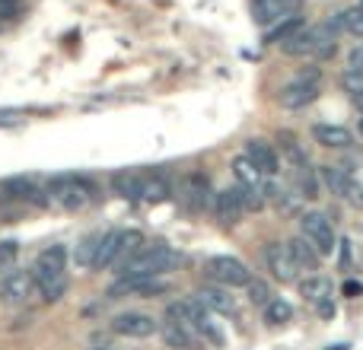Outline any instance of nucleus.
<instances>
[{
	"instance_id": "1",
	"label": "nucleus",
	"mask_w": 363,
	"mask_h": 350,
	"mask_svg": "<svg viewBox=\"0 0 363 350\" xmlns=\"http://www.w3.org/2000/svg\"><path fill=\"white\" fill-rule=\"evenodd\" d=\"M182 261V255L172 249L169 242H153L140 245L128 261L118 264V277H160L166 271H172Z\"/></svg>"
},
{
	"instance_id": "2",
	"label": "nucleus",
	"mask_w": 363,
	"mask_h": 350,
	"mask_svg": "<svg viewBox=\"0 0 363 350\" xmlns=\"http://www.w3.org/2000/svg\"><path fill=\"white\" fill-rule=\"evenodd\" d=\"M166 319L179 322V325H185V328H191V332L198 334L201 341H207V344L223 347V334H220L217 322H213V315L207 312L198 300H176V303H169Z\"/></svg>"
},
{
	"instance_id": "3",
	"label": "nucleus",
	"mask_w": 363,
	"mask_h": 350,
	"mask_svg": "<svg viewBox=\"0 0 363 350\" xmlns=\"http://www.w3.org/2000/svg\"><path fill=\"white\" fill-rule=\"evenodd\" d=\"M144 245V236L138 230H115V232H106L99 236V249H96V261L93 268H118L121 261L134 255V252Z\"/></svg>"
},
{
	"instance_id": "4",
	"label": "nucleus",
	"mask_w": 363,
	"mask_h": 350,
	"mask_svg": "<svg viewBox=\"0 0 363 350\" xmlns=\"http://www.w3.org/2000/svg\"><path fill=\"white\" fill-rule=\"evenodd\" d=\"M48 194L51 201H57L67 210H77V207H86L96 194V185L83 175H55L48 181Z\"/></svg>"
},
{
	"instance_id": "5",
	"label": "nucleus",
	"mask_w": 363,
	"mask_h": 350,
	"mask_svg": "<svg viewBox=\"0 0 363 350\" xmlns=\"http://www.w3.org/2000/svg\"><path fill=\"white\" fill-rule=\"evenodd\" d=\"M319 83H322V70H306V74H300L294 83H287V86H281V93H277V102H281L284 108H303L309 106V102L319 99Z\"/></svg>"
},
{
	"instance_id": "6",
	"label": "nucleus",
	"mask_w": 363,
	"mask_h": 350,
	"mask_svg": "<svg viewBox=\"0 0 363 350\" xmlns=\"http://www.w3.org/2000/svg\"><path fill=\"white\" fill-rule=\"evenodd\" d=\"M169 283L157 281V277H118L115 283H108L106 296L108 300H128V296H144V300H153V296H166L169 293Z\"/></svg>"
},
{
	"instance_id": "7",
	"label": "nucleus",
	"mask_w": 363,
	"mask_h": 350,
	"mask_svg": "<svg viewBox=\"0 0 363 350\" xmlns=\"http://www.w3.org/2000/svg\"><path fill=\"white\" fill-rule=\"evenodd\" d=\"M300 230H303V239L319 252V258L332 255L338 239H335V230H332V220L322 217V213H303L300 220Z\"/></svg>"
},
{
	"instance_id": "8",
	"label": "nucleus",
	"mask_w": 363,
	"mask_h": 350,
	"mask_svg": "<svg viewBox=\"0 0 363 350\" xmlns=\"http://www.w3.org/2000/svg\"><path fill=\"white\" fill-rule=\"evenodd\" d=\"M207 277H211L217 287H245L252 281V271L245 268L239 258H230V255H217L204 264Z\"/></svg>"
},
{
	"instance_id": "9",
	"label": "nucleus",
	"mask_w": 363,
	"mask_h": 350,
	"mask_svg": "<svg viewBox=\"0 0 363 350\" xmlns=\"http://www.w3.org/2000/svg\"><path fill=\"white\" fill-rule=\"evenodd\" d=\"M64 271H67V249H64V245H48L45 252H38V258H35L29 274H32V283L42 287V283H48V281L67 277Z\"/></svg>"
},
{
	"instance_id": "10",
	"label": "nucleus",
	"mask_w": 363,
	"mask_h": 350,
	"mask_svg": "<svg viewBox=\"0 0 363 350\" xmlns=\"http://www.w3.org/2000/svg\"><path fill=\"white\" fill-rule=\"evenodd\" d=\"M264 261H268V271H271V277L274 281H281V283H294V281H300V264L290 258V252H287V245L284 242H271L268 249H264Z\"/></svg>"
},
{
	"instance_id": "11",
	"label": "nucleus",
	"mask_w": 363,
	"mask_h": 350,
	"mask_svg": "<svg viewBox=\"0 0 363 350\" xmlns=\"http://www.w3.org/2000/svg\"><path fill=\"white\" fill-rule=\"evenodd\" d=\"M112 332L121 334V338H150V334L160 332V325L147 312H121L112 319Z\"/></svg>"
},
{
	"instance_id": "12",
	"label": "nucleus",
	"mask_w": 363,
	"mask_h": 350,
	"mask_svg": "<svg viewBox=\"0 0 363 350\" xmlns=\"http://www.w3.org/2000/svg\"><path fill=\"white\" fill-rule=\"evenodd\" d=\"M303 0H252V19L258 26H277L281 19L294 16Z\"/></svg>"
},
{
	"instance_id": "13",
	"label": "nucleus",
	"mask_w": 363,
	"mask_h": 350,
	"mask_svg": "<svg viewBox=\"0 0 363 350\" xmlns=\"http://www.w3.org/2000/svg\"><path fill=\"white\" fill-rule=\"evenodd\" d=\"M179 194H182V207H185L188 213H204L207 204L213 201V191H211V185H207L204 175H191V179H185L182 188H179Z\"/></svg>"
},
{
	"instance_id": "14",
	"label": "nucleus",
	"mask_w": 363,
	"mask_h": 350,
	"mask_svg": "<svg viewBox=\"0 0 363 350\" xmlns=\"http://www.w3.org/2000/svg\"><path fill=\"white\" fill-rule=\"evenodd\" d=\"M211 207H213V220H217L220 226H236L239 220H242V213H245L239 188H226V191L213 194Z\"/></svg>"
},
{
	"instance_id": "15",
	"label": "nucleus",
	"mask_w": 363,
	"mask_h": 350,
	"mask_svg": "<svg viewBox=\"0 0 363 350\" xmlns=\"http://www.w3.org/2000/svg\"><path fill=\"white\" fill-rule=\"evenodd\" d=\"M32 274L29 271H6L4 277H0V300L6 303V306H19V303L29 300L32 293Z\"/></svg>"
},
{
	"instance_id": "16",
	"label": "nucleus",
	"mask_w": 363,
	"mask_h": 350,
	"mask_svg": "<svg viewBox=\"0 0 363 350\" xmlns=\"http://www.w3.org/2000/svg\"><path fill=\"white\" fill-rule=\"evenodd\" d=\"M245 159L262 175H268V179H274V175L281 172V157H277V150L268 140H249V144H245Z\"/></svg>"
},
{
	"instance_id": "17",
	"label": "nucleus",
	"mask_w": 363,
	"mask_h": 350,
	"mask_svg": "<svg viewBox=\"0 0 363 350\" xmlns=\"http://www.w3.org/2000/svg\"><path fill=\"white\" fill-rule=\"evenodd\" d=\"M300 296H306L313 306H319L322 315H332V281L322 274L303 277L300 281Z\"/></svg>"
},
{
	"instance_id": "18",
	"label": "nucleus",
	"mask_w": 363,
	"mask_h": 350,
	"mask_svg": "<svg viewBox=\"0 0 363 350\" xmlns=\"http://www.w3.org/2000/svg\"><path fill=\"white\" fill-rule=\"evenodd\" d=\"M172 198V175L157 169V172H144L140 179V201L147 204H160V201Z\"/></svg>"
},
{
	"instance_id": "19",
	"label": "nucleus",
	"mask_w": 363,
	"mask_h": 350,
	"mask_svg": "<svg viewBox=\"0 0 363 350\" xmlns=\"http://www.w3.org/2000/svg\"><path fill=\"white\" fill-rule=\"evenodd\" d=\"M194 300H198L211 315H233V312H236V303H233L230 293H226L223 287H217V283H207V287H201Z\"/></svg>"
},
{
	"instance_id": "20",
	"label": "nucleus",
	"mask_w": 363,
	"mask_h": 350,
	"mask_svg": "<svg viewBox=\"0 0 363 350\" xmlns=\"http://www.w3.org/2000/svg\"><path fill=\"white\" fill-rule=\"evenodd\" d=\"M313 137L322 147H328V150H347L354 144L351 128H345V125H313Z\"/></svg>"
},
{
	"instance_id": "21",
	"label": "nucleus",
	"mask_w": 363,
	"mask_h": 350,
	"mask_svg": "<svg viewBox=\"0 0 363 350\" xmlns=\"http://www.w3.org/2000/svg\"><path fill=\"white\" fill-rule=\"evenodd\" d=\"M163 341L172 350H201V344H204L191 328L179 325V322H163Z\"/></svg>"
},
{
	"instance_id": "22",
	"label": "nucleus",
	"mask_w": 363,
	"mask_h": 350,
	"mask_svg": "<svg viewBox=\"0 0 363 350\" xmlns=\"http://www.w3.org/2000/svg\"><path fill=\"white\" fill-rule=\"evenodd\" d=\"M140 179H144V172H138V169L118 172L112 179L115 194H121V198H128V201H140Z\"/></svg>"
},
{
	"instance_id": "23",
	"label": "nucleus",
	"mask_w": 363,
	"mask_h": 350,
	"mask_svg": "<svg viewBox=\"0 0 363 350\" xmlns=\"http://www.w3.org/2000/svg\"><path fill=\"white\" fill-rule=\"evenodd\" d=\"M284 245H287L290 258H294L300 268H315V264H319V252H315L303 236L300 239H290V242H284Z\"/></svg>"
},
{
	"instance_id": "24",
	"label": "nucleus",
	"mask_w": 363,
	"mask_h": 350,
	"mask_svg": "<svg viewBox=\"0 0 363 350\" xmlns=\"http://www.w3.org/2000/svg\"><path fill=\"white\" fill-rule=\"evenodd\" d=\"M4 191L10 198H23V201H42V191L35 188V181L26 179V175H16V179H6L4 181Z\"/></svg>"
},
{
	"instance_id": "25",
	"label": "nucleus",
	"mask_w": 363,
	"mask_h": 350,
	"mask_svg": "<svg viewBox=\"0 0 363 350\" xmlns=\"http://www.w3.org/2000/svg\"><path fill=\"white\" fill-rule=\"evenodd\" d=\"M262 312H264V322H268V325H287V322L294 319V306H290L287 300H277V296L262 309Z\"/></svg>"
},
{
	"instance_id": "26",
	"label": "nucleus",
	"mask_w": 363,
	"mask_h": 350,
	"mask_svg": "<svg viewBox=\"0 0 363 350\" xmlns=\"http://www.w3.org/2000/svg\"><path fill=\"white\" fill-rule=\"evenodd\" d=\"M300 29H303V16H300V13H294V16H287L281 26L268 29V38H264V42H281V45H284L290 35H296Z\"/></svg>"
},
{
	"instance_id": "27",
	"label": "nucleus",
	"mask_w": 363,
	"mask_h": 350,
	"mask_svg": "<svg viewBox=\"0 0 363 350\" xmlns=\"http://www.w3.org/2000/svg\"><path fill=\"white\" fill-rule=\"evenodd\" d=\"M233 175H236V179L242 181V188H255V185H262V172H258L245 157H236V159H233Z\"/></svg>"
},
{
	"instance_id": "28",
	"label": "nucleus",
	"mask_w": 363,
	"mask_h": 350,
	"mask_svg": "<svg viewBox=\"0 0 363 350\" xmlns=\"http://www.w3.org/2000/svg\"><path fill=\"white\" fill-rule=\"evenodd\" d=\"M96 249H99V236H86V239H80V245H77V252H74V261L80 264V268H93V261H96Z\"/></svg>"
},
{
	"instance_id": "29",
	"label": "nucleus",
	"mask_w": 363,
	"mask_h": 350,
	"mask_svg": "<svg viewBox=\"0 0 363 350\" xmlns=\"http://www.w3.org/2000/svg\"><path fill=\"white\" fill-rule=\"evenodd\" d=\"M245 293H249V303H252V306H258V309H264L271 300H274V293H271L268 283H264V281H255V277L245 283Z\"/></svg>"
},
{
	"instance_id": "30",
	"label": "nucleus",
	"mask_w": 363,
	"mask_h": 350,
	"mask_svg": "<svg viewBox=\"0 0 363 350\" xmlns=\"http://www.w3.org/2000/svg\"><path fill=\"white\" fill-rule=\"evenodd\" d=\"M335 26H338V29H347V32H357V35H363V10H360V6L341 10L338 16H335Z\"/></svg>"
},
{
	"instance_id": "31",
	"label": "nucleus",
	"mask_w": 363,
	"mask_h": 350,
	"mask_svg": "<svg viewBox=\"0 0 363 350\" xmlns=\"http://www.w3.org/2000/svg\"><path fill=\"white\" fill-rule=\"evenodd\" d=\"M239 194H242V210H252V213H258V210H264V194H262V185H255V188H242L239 185Z\"/></svg>"
},
{
	"instance_id": "32",
	"label": "nucleus",
	"mask_w": 363,
	"mask_h": 350,
	"mask_svg": "<svg viewBox=\"0 0 363 350\" xmlns=\"http://www.w3.org/2000/svg\"><path fill=\"white\" fill-rule=\"evenodd\" d=\"M16 255H19V242H16V239H4V242H0V274L13 271Z\"/></svg>"
},
{
	"instance_id": "33",
	"label": "nucleus",
	"mask_w": 363,
	"mask_h": 350,
	"mask_svg": "<svg viewBox=\"0 0 363 350\" xmlns=\"http://www.w3.org/2000/svg\"><path fill=\"white\" fill-rule=\"evenodd\" d=\"M38 293H42L45 303H57L64 293H67V277H57V281H48L38 287Z\"/></svg>"
},
{
	"instance_id": "34",
	"label": "nucleus",
	"mask_w": 363,
	"mask_h": 350,
	"mask_svg": "<svg viewBox=\"0 0 363 350\" xmlns=\"http://www.w3.org/2000/svg\"><path fill=\"white\" fill-rule=\"evenodd\" d=\"M277 140L284 144V153H287L290 159H296V166H306V153L300 150V144H296V137L290 131H281L277 134Z\"/></svg>"
},
{
	"instance_id": "35",
	"label": "nucleus",
	"mask_w": 363,
	"mask_h": 350,
	"mask_svg": "<svg viewBox=\"0 0 363 350\" xmlns=\"http://www.w3.org/2000/svg\"><path fill=\"white\" fill-rule=\"evenodd\" d=\"M300 169V188H303V198H315V191H319V181L309 175L306 166H296Z\"/></svg>"
},
{
	"instance_id": "36",
	"label": "nucleus",
	"mask_w": 363,
	"mask_h": 350,
	"mask_svg": "<svg viewBox=\"0 0 363 350\" xmlns=\"http://www.w3.org/2000/svg\"><path fill=\"white\" fill-rule=\"evenodd\" d=\"M341 86L347 89V93H363V74H351V70H345V77H341Z\"/></svg>"
},
{
	"instance_id": "37",
	"label": "nucleus",
	"mask_w": 363,
	"mask_h": 350,
	"mask_svg": "<svg viewBox=\"0 0 363 350\" xmlns=\"http://www.w3.org/2000/svg\"><path fill=\"white\" fill-rule=\"evenodd\" d=\"M347 70H351V74H363V45L347 55Z\"/></svg>"
},
{
	"instance_id": "38",
	"label": "nucleus",
	"mask_w": 363,
	"mask_h": 350,
	"mask_svg": "<svg viewBox=\"0 0 363 350\" xmlns=\"http://www.w3.org/2000/svg\"><path fill=\"white\" fill-rule=\"evenodd\" d=\"M351 102H354V108H360V112H363V93H354Z\"/></svg>"
},
{
	"instance_id": "39",
	"label": "nucleus",
	"mask_w": 363,
	"mask_h": 350,
	"mask_svg": "<svg viewBox=\"0 0 363 350\" xmlns=\"http://www.w3.org/2000/svg\"><path fill=\"white\" fill-rule=\"evenodd\" d=\"M345 290H347V293H351V296H357V293H360V283H347Z\"/></svg>"
},
{
	"instance_id": "40",
	"label": "nucleus",
	"mask_w": 363,
	"mask_h": 350,
	"mask_svg": "<svg viewBox=\"0 0 363 350\" xmlns=\"http://www.w3.org/2000/svg\"><path fill=\"white\" fill-rule=\"evenodd\" d=\"M96 350H112V347H96Z\"/></svg>"
},
{
	"instance_id": "41",
	"label": "nucleus",
	"mask_w": 363,
	"mask_h": 350,
	"mask_svg": "<svg viewBox=\"0 0 363 350\" xmlns=\"http://www.w3.org/2000/svg\"><path fill=\"white\" fill-rule=\"evenodd\" d=\"M360 134H363V118H360Z\"/></svg>"
},
{
	"instance_id": "42",
	"label": "nucleus",
	"mask_w": 363,
	"mask_h": 350,
	"mask_svg": "<svg viewBox=\"0 0 363 350\" xmlns=\"http://www.w3.org/2000/svg\"><path fill=\"white\" fill-rule=\"evenodd\" d=\"M360 10H363V0H360Z\"/></svg>"
}]
</instances>
